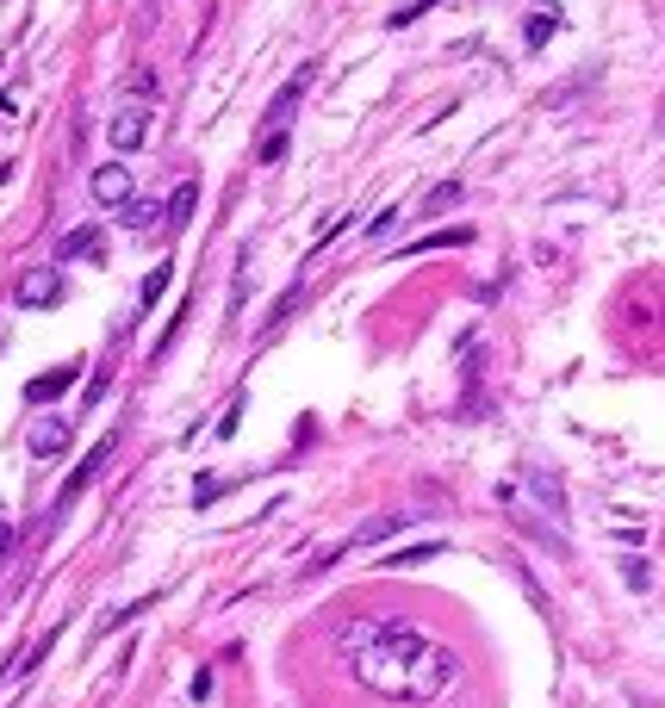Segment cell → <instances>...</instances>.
Listing matches in <instances>:
<instances>
[{"mask_svg":"<svg viewBox=\"0 0 665 708\" xmlns=\"http://www.w3.org/2000/svg\"><path fill=\"white\" fill-rule=\"evenodd\" d=\"M237 417H243V392L231 398V410H224V423H218V435H237Z\"/></svg>","mask_w":665,"mask_h":708,"instance_id":"7402d4cb","label":"cell"},{"mask_svg":"<svg viewBox=\"0 0 665 708\" xmlns=\"http://www.w3.org/2000/svg\"><path fill=\"white\" fill-rule=\"evenodd\" d=\"M106 460H112V435H100L94 448H88V460H81V466H75V479H69V485H63V504H69V497H75V491H88V485H94V479H100V466H106Z\"/></svg>","mask_w":665,"mask_h":708,"instance_id":"ba28073f","label":"cell"},{"mask_svg":"<svg viewBox=\"0 0 665 708\" xmlns=\"http://www.w3.org/2000/svg\"><path fill=\"white\" fill-rule=\"evenodd\" d=\"M63 299V280L50 268H38V274H25V280L13 286V305H25V311H50V305Z\"/></svg>","mask_w":665,"mask_h":708,"instance_id":"277c9868","label":"cell"},{"mask_svg":"<svg viewBox=\"0 0 665 708\" xmlns=\"http://www.w3.org/2000/svg\"><path fill=\"white\" fill-rule=\"evenodd\" d=\"M454 199H460V181H442V187H436V193L423 199V212H448Z\"/></svg>","mask_w":665,"mask_h":708,"instance_id":"d6986e66","label":"cell"},{"mask_svg":"<svg viewBox=\"0 0 665 708\" xmlns=\"http://www.w3.org/2000/svg\"><path fill=\"white\" fill-rule=\"evenodd\" d=\"M193 205H200V181H181V187L168 193V236H175V230H187Z\"/></svg>","mask_w":665,"mask_h":708,"instance_id":"8fae6325","label":"cell"},{"mask_svg":"<svg viewBox=\"0 0 665 708\" xmlns=\"http://www.w3.org/2000/svg\"><path fill=\"white\" fill-rule=\"evenodd\" d=\"M311 81H317V69L305 63V69H293V75H286V88L268 100V112H262V131H268V137H262V150H255L262 162H280V156H286V125H293L299 100L311 94Z\"/></svg>","mask_w":665,"mask_h":708,"instance_id":"7a4b0ae2","label":"cell"},{"mask_svg":"<svg viewBox=\"0 0 665 708\" xmlns=\"http://www.w3.org/2000/svg\"><path fill=\"white\" fill-rule=\"evenodd\" d=\"M69 435H75V429H69V423H32V435H25V448H32L38 460H50V454H63V448H69Z\"/></svg>","mask_w":665,"mask_h":708,"instance_id":"30bf717a","label":"cell"},{"mask_svg":"<svg viewBox=\"0 0 665 708\" xmlns=\"http://www.w3.org/2000/svg\"><path fill=\"white\" fill-rule=\"evenodd\" d=\"M498 497H504V504H516V510L535 497V522H541V529H566V491H560L548 472H523V479H504V485H498Z\"/></svg>","mask_w":665,"mask_h":708,"instance_id":"3957f363","label":"cell"},{"mask_svg":"<svg viewBox=\"0 0 665 708\" xmlns=\"http://www.w3.org/2000/svg\"><path fill=\"white\" fill-rule=\"evenodd\" d=\"M81 379V361H63V367H50V373H38L32 386H25V404H50V398H63L69 386Z\"/></svg>","mask_w":665,"mask_h":708,"instance_id":"8992f818","label":"cell"},{"mask_svg":"<svg viewBox=\"0 0 665 708\" xmlns=\"http://www.w3.org/2000/svg\"><path fill=\"white\" fill-rule=\"evenodd\" d=\"M473 243V230L467 224H448V230H429V236H417V243H405L398 255H429V249H467Z\"/></svg>","mask_w":665,"mask_h":708,"instance_id":"9c48e42d","label":"cell"},{"mask_svg":"<svg viewBox=\"0 0 665 708\" xmlns=\"http://www.w3.org/2000/svg\"><path fill=\"white\" fill-rule=\"evenodd\" d=\"M554 32H560V19H554V13H529V44H535V50L548 44Z\"/></svg>","mask_w":665,"mask_h":708,"instance_id":"2e32d148","label":"cell"},{"mask_svg":"<svg viewBox=\"0 0 665 708\" xmlns=\"http://www.w3.org/2000/svg\"><path fill=\"white\" fill-rule=\"evenodd\" d=\"M398 529H411V522L405 516H380V522H367L361 535H355V547H380V541H392Z\"/></svg>","mask_w":665,"mask_h":708,"instance_id":"7c38bea8","label":"cell"},{"mask_svg":"<svg viewBox=\"0 0 665 708\" xmlns=\"http://www.w3.org/2000/svg\"><path fill=\"white\" fill-rule=\"evenodd\" d=\"M336 653L349 659L355 684L392 702H436L460 684V653H448L442 640H429L411 622H342L336 628Z\"/></svg>","mask_w":665,"mask_h":708,"instance_id":"6da1fadb","label":"cell"},{"mask_svg":"<svg viewBox=\"0 0 665 708\" xmlns=\"http://www.w3.org/2000/svg\"><path fill=\"white\" fill-rule=\"evenodd\" d=\"M442 547H405V553H392V566H423V560H436Z\"/></svg>","mask_w":665,"mask_h":708,"instance_id":"44dd1931","label":"cell"},{"mask_svg":"<svg viewBox=\"0 0 665 708\" xmlns=\"http://www.w3.org/2000/svg\"><path fill=\"white\" fill-rule=\"evenodd\" d=\"M81 255H100V230H94V224H81V230L63 243V261H81Z\"/></svg>","mask_w":665,"mask_h":708,"instance_id":"5bb4252c","label":"cell"},{"mask_svg":"<svg viewBox=\"0 0 665 708\" xmlns=\"http://www.w3.org/2000/svg\"><path fill=\"white\" fill-rule=\"evenodd\" d=\"M131 94L137 100H156L162 88H156V69H131Z\"/></svg>","mask_w":665,"mask_h":708,"instance_id":"ffe728a7","label":"cell"},{"mask_svg":"<svg viewBox=\"0 0 665 708\" xmlns=\"http://www.w3.org/2000/svg\"><path fill=\"white\" fill-rule=\"evenodd\" d=\"M156 597H162V591H143L137 603H125V609H119V615H106V628H125L131 615H143V609H150V603H156Z\"/></svg>","mask_w":665,"mask_h":708,"instance_id":"ac0fdd59","label":"cell"},{"mask_svg":"<svg viewBox=\"0 0 665 708\" xmlns=\"http://www.w3.org/2000/svg\"><path fill=\"white\" fill-rule=\"evenodd\" d=\"M243 299H249V249H237V293H231V317L243 311Z\"/></svg>","mask_w":665,"mask_h":708,"instance_id":"e0dca14e","label":"cell"},{"mask_svg":"<svg viewBox=\"0 0 665 708\" xmlns=\"http://www.w3.org/2000/svg\"><path fill=\"white\" fill-rule=\"evenodd\" d=\"M112 150H143V137H150V112L131 106V112H112V125H106Z\"/></svg>","mask_w":665,"mask_h":708,"instance_id":"52a82bcc","label":"cell"},{"mask_svg":"<svg viewBox=\"0 0 665 708\" xmlns=\"http://www.w3.org/2000/svg\"><path fill=\"white\" fill-rule=\"evenodd\" d=\"M168 280H175V268H168V261H162V268H150V274H143V293H137V311H150V305H156V299H162V286H168Z\"/></svg>","mask_w":665,"mask_h":708,"instance_id":"4fadbf2b","label":"cell"},{"mask_svg":"<svg viewBox=\"0 0 665 708\" xmlns=\"http://www.w3.org/2000/svg\"><path fill=\"white\" fill-rule=\"evenodd\" d=\"M168 224V205H156V199H137V205H131V212H125V224H131V230H150V224Z\"/></svg>","mask_w":665,"mask_h":708,"instance_id":"9a60e30c","label":"cell"},{"mask_svg":"<svg viewBox=\"0 0 665 708\" xmlns=\"http://www.w3.org/2000/svg\"><path fill=\"white\" fill-rule=\"evenodd\" d=\"M392 224H398V205H386V212H380V218H374V224H367V236H386V230H392Z\"/></svg>","mask_w":665,"mask_h":708,"instance_id":"603a6c76","label":"cell"},{"mask_svg":"<svg viewBox=\"0 0 665 708\" xmlns=\"http://www.w3.org/2000/svg\"><path fill=\"white\" fill-rule=\"evenodd\" d=\"M94 199L131 212V205H137V187H131V174L119 168V162H106V168H94Z\"/></svg>","mask_w":665,"mask_h":708,"instance_id":"5b68a950","label":"cell"}]
</instances>
